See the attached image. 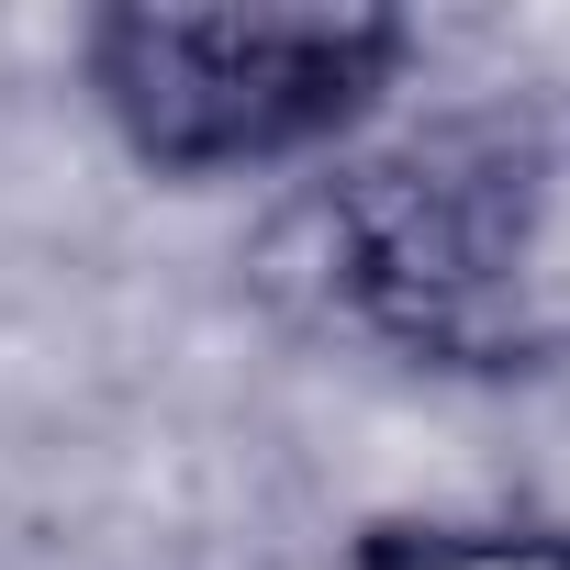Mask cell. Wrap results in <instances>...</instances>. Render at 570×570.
<instances>
[{"instance_id":"6da1fadb","label":"cell","mask_w":570,"mask_h":570,"mask_svg":"<svg viewBox=\"0 0 570 570\" xmlns=\"http://www.w3.org/2000/svg\"><path fill=\"white\" fill-rule=\"evenodd\" d=\"M292 292L425 381L570 370V90L370 124L279 224Z\"/></svg>"},{"instance_id":"7a4b0ae2","label":"cell","mask_w":570,"mask_h":570,"mask_svg":"<svg viewBox=\"0 0 570 570\" xmlns=\"http://www.w3.org/2000/svg\"><path fill=\"white\" fill-rule=\"evenodd\" d=\"M425 35L403 12H90L79 90L146 179L213 190L347 157Z\"/></svg>"},{"instance_id":"3957f363","label":"cell","mask_w":570,"mask_h":570,"mask_svg":"<svg viewBox=\"0 0 570 570\" xmlns=\"http://www.w3.org/2000/svg\"><path fill=\"white\" fill-rule=\"evenodd\" d=\"M358 570H570V525H370Z\"/></svg>"}]
</instances>
